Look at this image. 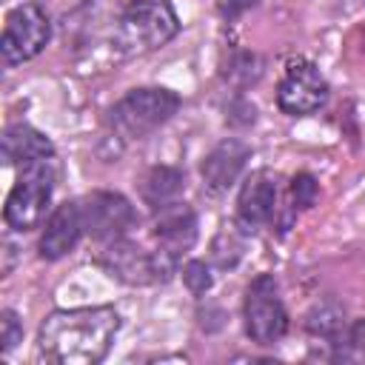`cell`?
Returning <instances> with one entry per match:
<instances>
[{
  "label": "cell",
  "mask_w": 365,
  "mask_h": 365,
  "mask_svg": "<svg viewBox=\"0 0 365 365\" xmlns=\"http://www.w3.org/2000/svg\"><path fill=\"white\" fill-rule=\"evenodd\" d=\"M305 325H308L311 334H317V336L334 342V339L345 331V325H348V322H345V308H342L339 302H334V299L317 302V305L308 311Z\"/></svg>",
  "instance_id": "16"
},
{
  "label": "cell",
  "mask_w": 365,
  "mask_h": 365,
  "mask_svg": "<svg viewBox=\"0 0 365 365\" xmlns=\"http://www.w3.org/2000/svg\"><path fill=\"white\" fill-rule=\"evenodd\" d=\"M325 100H328V80L322 77V71L311 60H294L277 86L279 111L299 117L322 108Z\"/></svg>",
  "instance_id": "8"
},
{
  "label": "cell",
  "mask_w": 365,
  "mask_h": 365,
  "mask_svg": "<svg viewBox=\"0 0 365 365\" xmlns=\"http://www.w3.org/2000/svg\"><path fill=\"white\" fill-rule=\"evenodd\" d=\"M177 257L165 254L163 248L157 251H145L134 242H128L125 237L123 240H114V242H106V248L100 251V265L117 277L120 282L125 285H151V282H165L174 268H177Z\"/></svg>",
  "instance_id": "5"
},
{
  "label": "cell",
  "mask_w": 365,
  "mask_h": 365,
  "mask_svg": "<svg viewBox=\"0 0 365 365\" xmlns=\"http://www.w3.org/2000/svg\"><path fill=\"white\" fill-rule=\"evenodd\" d=\"M51 194H54L51 160L26 165L14 182V188H11L9 200H6V208H3L6 225L11 231H34L46 220Z\"/></svg>",
  "instance_id": "4"
},
{
  "label": "cell",
  "mask_w": 365,
  "mask_h": 365,
  "mask_svg": "<svg viewBox=\"0 0 365 365\" xmlns=\"http://www.w3.org/2000/svg\"><path fill=\"white\" fill-rule=\"evenodd\" d=\"M334 356L342 362H365V319L345 325V331L331 342Z\"/></svg>",
  "instance_id": "18"
},
{
  "label": "cell",
  "mask_w": 365,
  "mask_h": 365,
  "mask_svg": "<svg viewBox=\"0 0 365 365\" xmlns=\"http://www.w3.org/2000/svg\"><path fill=\"white\" fill-rule=\"evenodd\" d=\"M245 334L257 345H274L288 331V311L279 297V285L271 274H259L251 279L242 302Z\"/></svg>",
  "instance_id": "6"
},
{
  "label": "cell",
  "mask_w": 365,
  "mask_h": 365,
  "mask_svg": "<svg viewBox=\"0 0 365 365\" xmlns=\"http://www.w3.org/2000/svg\"><path fill=\"white\" fill-rule=\"evenodd\" d=\"M257 3H259V0H214L217 14H220L222 20H237V17H242L245 11H251Z\"/></svg>",
  "instance_id": "23"
},
{
  "label": "cell",
  "mask_w": 365,
  "mask_h": 365,
  "mask_svg": "<svg viewBox=\"0 0 365 365\" xmlns=\"http://www.w3.org/2000/svg\"><path fill=\"white\" fill-rule=\"evenodd\" d=\"M154 237L165 254L180 259L197 240V214L180 200L157 208L154 211Z\"/></svg>",
  "instance_id": "12"
},
{
  "label": "cell",
  "mask_w": 365,
  "mask_h": 365,
  "mask_svg": "<svg viewBox=\"0 0 365 365\" xmlns=\"http://www.w3.org/2000/svg\"><path fill=\"white\" fill-rule=\"evenodd\" d=\"M180 108V97L163 86H145L128 91L108 111L111 128L125 140H143L160 125H165Z\"/></svg>",
  "instance_id": "3"
},
{
  "label": "cell",
  "mask_w": 365,
  "mask_h": 365,
  "mask_svg": "<svg viewBox=\"0 0 365 365\" xmlns=\"http://www.w3.org/2000/svg\"><path fill=\"white\" fill-rule=\"evenodd\" d=\"M80 211H83L86 234H91L97 242L123 240L137 222L134 205L117 191H94V194H88L83 200Z\"/></svg>",
  "instance_id": "9"
},
{
  "label": "cell",
  "mask_w": 365,
  "mask_h": 365,
  "mask_svg": "<svg viewBox=\"0 0 365 365\" xmlns=\"http://www.w3.org/2000/svg\"><path fill=\"white\" fill-rule=\"evenodd\" d=\"M248 160H251V145L242 143V140H237V137H225V140L217 143V145L205 154V160H202V168H200V171H202L205 185H208L214 194L228 191V188L240 180V174L245 171Z\"/></svg>",
  "instance_id": "10"
},
{
  "label": "cell",
  "mask_w": 365,
  "mask_h": 365,
  "mask_svg": "<svg viewBox=\"0 0 365 365\" xmlns=\"http://www.w3.org/2000/svg\"><path fill=\"white\" fill-rule=\"evenodd\" d=\"M83 211H80V202H60L51 217L46 220V228H43V237H40V257L43 259H60L66 257L80 234H83Z\"/></svg>",
  "instance_id": "13"
},
{
  "label": "cell",
  "mask_w": 365,
  "mask_h": 365,
  "mask_svg": "<svg viewBox=\"0 0 365 365\" xmlns=\"http://www.w3.org/2000/svg\"><path fill=\"white\" fill-rule=\"evenodd\" d=\"M182 185H185V177H182L177 168H171V165H157V168H151V171L145 174V180H143V200L157 211V208L174 202V200L180 197Z\"/></svg>",
  "instance_id": "15"
},
{
  "label": "cell",
  "mask_w": 365,
  "mask_h": 365,
  "mask_svg": "<svg viewBox=\"0 0 365 365\" xmlns=\"http://www.w3.org/2000/svg\"><path fill=\"white\" fill-rule=\"evenodd\" d=\"M259 74H262L259 60H257V54H248V51L234 54V57H231V63H228V68H225V77H228V80H234V83H240V86L254 83Z\"/></svg>",
  "instance_id": "19"
},
{
  "label": "cell",
  "mask_w": 365,
  "mask_h": 365,
  "mask_svg": "<svg viewBox=\"0 0 365 365\" xmlns=\"http://www.w3.org/2000/svg\"><path fill=\"white\" fill-rule=\"evenodd\" d=\"M182 282L188 285L191 294H205V291L211 288L214 277H211V268H208L202 259H188V262L182 265Z\"/></svg>",
  "instance_id": "20"
},
{
  "label": "cell",
  "mask_w": 365,
  "mask_h": 365,
  "mask_svg": "<svg viewBox=\"0 0 365 365\" xmlns=\"http://www.w3.org/2000/svg\"><path fill=\"white\" fill-rule=\"evenodd\" d=\"M48 40H51V20L46 9L37 3H23L6 14L3 40H0L3 63L6 66L26 63L37 57L48 46Z\"/></svg>",
  "instance_id": "7"
},
{
  "label": "cell",
  "mask_w": 365,
  "mask_h": 365,
  "mask_svg": "<svg viewBox=\"0 0 365 365\" xmlns=\"http://www.w3.org/2000/svg\"><path fill=\"white\" fill-rule=\"evenodd\" d=\"M245 251V228L240 222L222 225L211 242V259L217 268H234Z\"/></svg>",
  "instance_id": "17"
},
{
  "label": "cell",
  "mask_w": 365,
  "mask_h": 365,
  "mask_svg": "<svg viewBox=\"0 0 365 365\" xmlns=\"http://www.w3.org/2000/svg\"><path fill=\"white\" fill-rule=\"evenodd\" d=\"M120 331V314L111 305L51 311L37 334V354L54 365H97Z\"/></svg>",
  "instance_id": "1"
},
{
  "label": "cell",
  "mask_w": 365,
  "mask_h": 365,
  "mask_svg": "<svg viewBox=\"0 0 365 365\" xmlns=\"http://www.w3.org/2000/svg\"><path fill=\"white\" fill-rule=\"evenodd\" d=\"M180 31V17L165 0H134L117 20L114 48L123 57L157 51Z\"/></svg>",
  "instance_id": "2"
},
{
  "label": "cell",
  "mask_w": 365,
  "mask_h": 365,
  "mask_svg": "<svg viewBox=\"0 0 365 365\" xmlns=\"http://www.w3.org/2000/svg\"><path fill=\"white\" fill-rule=\"evenodd\" d=\"M277 211V177L265 168L254 171L237 197V222L245 231H257Z\"/></svg>",
  "instance_id": "11"
},
{
  "label": "cell",
  "mask_w": 365,
  "mask_h": 365,
  "mask_svg": "<svg viewBox=\"0 0 365 365\" xmlns=\"http://www.w3.org/2000/svg\"><path fill=\"white\" fill-rule=\"evenodd\" d=\"M3 160L9 165H34L43 160H54V145L51 140L37 131L34 125L14 123L3 131Z\"/></svg>",
  "instance_id": "14"
},
{
  "label": "cell",
  "mask_w": 365,
  "mask_h": 365,
  "mask_svg": "<svg viewBox=\"0 0 365 365\" xmlns=\"http://www.w3.org/2000/svg\"><path fill=\"white\" fill-rule=\"evenodd\" d=\"M317 194H319V185L311 174H297L291 180V205L294 208H311L317 202Z\"/></svg>",
  "instance_id": "21"
},
{
  "label": "cell",
  "mask_w": 365,
  "mask_h": 365,
  "mask_svg": "<svg viewBox=\"0 0 365 365\" xmlns=\"http://www.w3.org/2000/svg\"><path fill=\"white\" fill-rule=\"evenodd\" d=\"M0 348H3V354H11L14 351V345L17 342H23V325H20V319H17V314L11 311V308H6L3 314H0Z\"/></svg>",
  "instance_id": "22"
}]
</instances>
